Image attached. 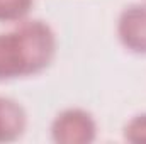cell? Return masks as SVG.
<instances>
[{
	"label": "cell",
	"instance_id": "6da1fadb",
	"mask_svg": "<svg viewBox=\"0 0 146 144\" xmlns=\"http://www.w3.org/2000/svg\"><path fill=\"white\" fill-rule=\"evenodd\" d=\"M19 37L26 73L34 75L42 71L54 58L56 53V37L53 29L42 20H21L14 29Z\"/></svg>",
	"mask_w": 146,
	"mask_h": 144
},
{
	"label": "cell",
	"instance_id": "7a4b0ae2",
	"mask_svg": "<svg viewBox=\"0 0 146 144\" xmlns=\"http://www.w3.org/2000/svg\"><path fill=\"white\" fill-rule=\"evenodd\" d=\"M97 124L83 108H66L51 124V137L60 144H88L95 141Z\"/></svg>",
	"mask_w": 146,
	"mask_h": 144
},
{
	"label": "cell",
	"instance_id": "3957f363",
	"mask_svg": "<svg viewBox=\"0 0 146 144\" xmlns=\"http://www.w3.org/2000/svg\"><path fill=\"white\" fill-rule=\"evenodd\" d=\"M117 36L126 49L136 54H146V5L134 3L121 12Z\"/></svg>",
	"mask_w": 146,
	"mask_h": 144
},
{
	"label": "cell",
	"instance_id": "277c9868",
	"mask_svg": "<svg viewBox=\"0 0 146 144\" xmlns=\"http://www.w3.org/2000/svg\"><path fill=\"white\" fill-rule=\"evenodd\" d=\"M27 76L15 31L0 32V80Z\"/></svg>",
	"mask_w": 146,
	"mask_h": 144
},
{
	"label": "cell",
	"instance_id": "5b68a950",
	"mask_svg": "<svg viewBox=\"0 0 146 144\" xmlns=\"http://www.w3.org/2000/svg\"><path fill=\"white\" fill-rule=\"evenodd\" d=\"M26 110L12 98L0 97V143H12L24 134Z\"/></svg>",
	"mask_w": 146,
	"mask_h": 144
},
{
	"label": "cell",
	"instance_id": "8992f818",
	"mask_svg": "<svg viewBox=\"0 0 146 144\" xmlns=\"http://www.w3.org/2000/svg\"><path fill=\"white\" fill-rule=\"evenodd\" d=\"M34 0H0V22H14L22 20Z\"/></svg>",
	"mask_w": 146,
	"mask_h": 144
},
{
	"label": "cell",
	"instance_id": "52a82bcc",
	"mask_svg": "<svg viewBox=\"0 0 146 144\" xmlns=\"http://www.w3.org/2000/svg\"><path fill=\"white\" fill-rule=\"evenodd\" d=\"M124 139L133 144H146V112L133 117L126 124Z\"/></svg>",
	"mask_w": 146,
	"mask_h": 144
}]
</instances>
